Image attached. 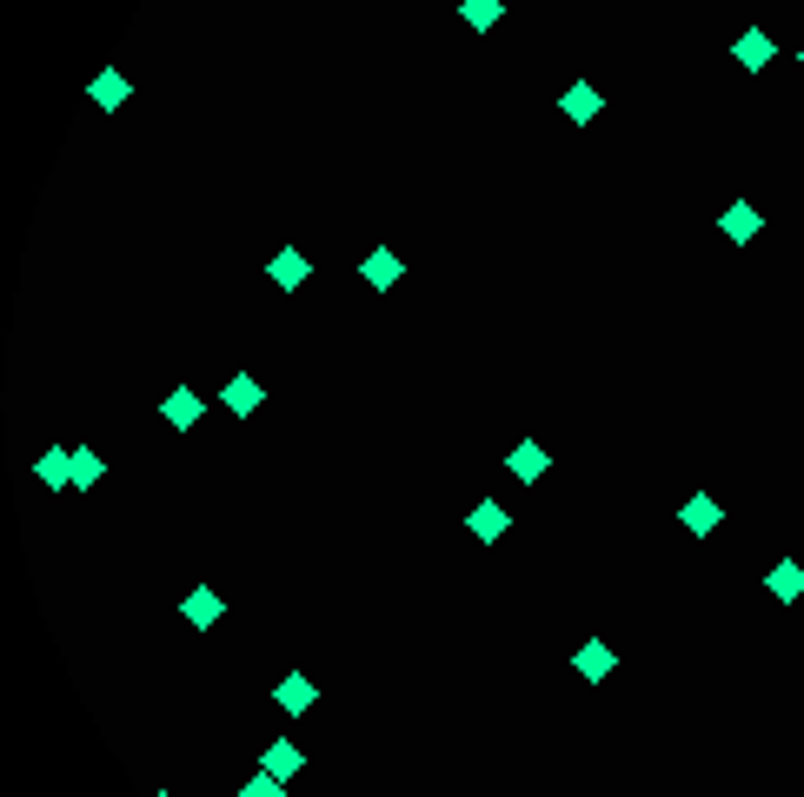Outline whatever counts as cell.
<instances>
[{
    "label": "cell",
    "instance_id": "4",
    "mask_svg": "<svg viewBox=\"0 0 804 797\" xmlns=\"http://www.w3.org/2000/svg\"><path fill=\"white\" fill-rule=\"evenodd\" d=\"M506 472H512V478H519V486H539V478H545V472H552V452H545V445H539V439H519V445H512V452H506Z\"/></svg>",
    "mask_w": 804,
    "mask_h": 797
},
{
    "label": "cell",
    "instance_id": "15",
    "mask_svg": "<svg viewBox=\"0 0 804 797\" xmlns=\"http://www.w3.org/2000/svg\"><path fill=\"white\" fill-rule=\"evenodd\" d=\"M220 611H226V605H220V592H213V585H193V592H187V605H180V618H187L193 631H213V624H220Z\"/></svg>",
    "mask_w": 804,
    "mask_h": 797
},
{
    "label": "cell",
    "instance_id": "10",
    "mask_svg": "<svg viewBox=\"0 0 804 797\" xmlns=\"http://www.w3.org/2000/svg\"><path fill=\"white\" fill-rule=\"evenodd\" d=\"M34 478H40L47 492H73V445H47L34 459Z\"/></svg>",
    "mask_w": 804,
    "mask_h": 797
},
{
    "label": "cell",
    "instance_id": "2",
    "mask_svg": "<svg viewBox=\"0 0 804 797\" xmlns=\"http://www.w3.org/2000/svg\"><path fill=\"white\" fill-rule=\"evenodd\" d=\"M260 398H267V385H260L253 372H233V379L220 385V406H226L233 419H253V413H260Z\"/></svg>",
    "mask_w": 804,
    "mask_h": 797
},
{
    "label": "cell",
    "instance_id": "11",
    "mask_svg": "<svg viewBox=\"0 0 804 797\" xmlns=\"http://www.w3.org/2000/svg\"><path fill=\"white\" fill-rule=\"evenodd\" d=\"M465 532H472V538H478V545H499V538H506V532H512V512H506V505H493V499H486V505H472V512H465Z\"/></svg>",
    "mask_w": 804,
    "mask_h": 797
},
{
    "label": "cell",
    "instance_id": "5",
    "mask_svg": "<svg viewBox=\"0 0 804 797\" xmlns=\"http://www.w3.org/2000/svg\"><path fill=\"white\" fill-rule=\"evenodd\" d=\"M572 671H579V678H586V685H605V678H612V671H618V652H612V645H605V638H586V645H579V652H572Z\"/></svg>",
    "mask_w": 804,
    "mask_h": 797
},
{
    "label": "cell",
    "instance_id": "20",
    "mask_svg": "<svg viewBox=\"0 0 804 797\" xmlns=\"http://www.w3.org/2000/svg\"><path fill=\"white\" fill-rule=\"evenodd\" d=\"M239 797H286V777H273V771H253L247 784H239Z\"/></svg>",
    "mask_w": 804,
    "mask_h": 797
},
{
    "label": "cell",
    "instance_id": "12",
    "mask_svg": "<svg viewBox=\"0 0 804 797\" xmlns=\"http://www.w3.org/2000/svg\"><path fill=\"white\" fill-rule=\"evenodd\" d=\"M359 279H366L373 293H386V286H399V279H406V260L379 247V253H366V260H359Z\"/></svg>",
    "mask_w": 804,
    "mask_h": 797
},
{
    "label": "cell",
    "instance_id": "21",
    "mask_svg": "<svg viewBox=\"0 0 804 797\" xmlns=\"http://www.w3.org/2000/svg\"><path fill=\"white\" fill-rule=\"evenodd\" d=\"M797 67H804V47H797Z\"/></svg>",
    "mask_w": 804,
    "mask_h": 797
},
{
    "label": "cell",
    "instance_id": "19",
    "mask_svg": "<svg viewBox=\"0 0 804 797\" xmlns=\"http://www.w3.org/2000/svg\"><path fill=\"white\" fill-rule=\"evenodd\" d=\"M100 478H107V459L94 445H73V492H94Z\"/></svg>",
    "mask_w": 804,
    "mask_h": 797
},
{
    "label": "cell",
    "instance_id": "17",
    "mask_svg": "<svg viewBox=\"0 0 804 797\" xmlns=\"http://www.w3.org/2000/svg\"><path fill=\"white\" fill-rule=\"evenodd\" d=\"M127 100H133V80H120V67H107V73L94 80V107H100V114H120Z\"/></svg>",
    "mask_w": 804,
    "mask_h": 797
},
{
    "label": "cell",
    "instance_id": "1",
    "mask_svg": "<svg viewBox=\"0 0 804 797\" xmlns=\"http://www.w3.org/2000/svg\"><path fill=\"white\" fill-rule=\"evenodd\" d=\"M159 419H167V426H174V432H193V426H200V419H206V398H200V392H193V385H174V392H167V398H159Z\"/></svg>",
    "mask_w": 804,
    "mask_h": 797
},
{
    "label": "cell",
    "instance_id": "3",
    "mask_svg": "<svg viewBox=\"0 0 804 797\" xmlns=\"http://www.w3.org/2000/svg\"><path fill=\"white\" fill-rule=\"evenodd\" d=\"M558 114H566L572 127H592V120L605 114V94L592 87V80H572V87H566V94H558Z\"/></svg>",
    "mask_w": 804,
    "mask_h": 797
},
{
    "label": "cell",
    "instance_id": "7",
    "mask_svg": "<svg viewBox=\"0 0 804 797\" xmlns=\"http://www.w3.org/2000/svg\"><path fill=\"white\" fill-rule=\"evenodd\" d=\"M732 60H738V67H745V73H765V67H771V60H778V40H771V34H765V27H745V34H738V40H732Z\"/></svg>",
    "mask_w": 804,
    "mask_h": 797
},
{
    "label": "cell",
    "instance_id": "14",
    "mask_svg": "<svg viewBox=\"0 0 804 797\" xmlns=\"http://www.w3.org/2000/svg\"><path fill=\"white\" fill-rule=\"evenodd\" d=\"M765 592H771L778 605H797V598H804V566H797V558H778V566L765 572Z\"/></svg>",
    "mask_w": 804,
    "mask_h": 797
},
{
    "label": "cell",
    "instance_id": "8",
    "mask_svg": "<svg viewBox=\"0 0 804 797\" xmlns=\"http://www.w3.org/2000/svg\"><path fill=\"white\" fill-rule=\"evenodd\" d=\"M267 279H273V286H280V293H299V286H306V279H312V260H306V253H299V247H280V253H273V260H267Z\"/></svg>",
    "mask_w": 804,
    "mask_h": 797
},
{
    "label": "cell",
    "instance_id": "9",
    "mask_svg": "<svg viewBox=\"0 0 804 797\" xmlns=\"http://www.w3.org/2000/svg\"><path fill=\"white\" fill-rule=\"evenodd\" d=\"M273 704H280V711H286V717H306V711H312V704H319V685H312V678H306V671H286V678H280V685H273Z\"/></svg>",
    "mask_w": 804,
    "mask_h": 797
},
{
    "label": "cell",
    "instance_id": "16",
    "mask_svg": "<svg viewBox=\"0 0 804 797\" xmlns=\"http://www.w3.org/2000/svg\"><path fill=\"white\" fill-rule=\"evenodd\" d=\"M260 771H273V777H286V784H293V777L306 771V751H299L293 738H273V745L260 751Z\"/></svg>",
    "mask_w": 804,
    "mask_h": 797
},
{
    "label": "cell",
    "instance_id": "18",
    "mask_svg": "<svg viewBox=\"0 0 804 797\" xmlns=\"http://www.w3.org/2000/svg\"><path fill=\"white\" fill-rule=\"evenodd\" d=\"M459 21H465L472 34H493V27L506 21V0H459Z\"/></svg>",
    "mask_w": 804,
    "mask_h": 797
},
{
    "label": "cell",
    "instance_id": "6",
    "mask_svg": "<svg viewBox=\"0 0 804 797\" xmlns=\"http://www.w3.org/2000/svg\"><path fill=\"white\" fill-rule=\"evenodd\" d=\"M758 226H765V213H758L752 200H732L725 213H718V233H725L732 247H752V239H758Z\"/></svg>",
    "mask_w": 804,
    "mask_h": 797
},
{
    "label": "cell",
    "instance_id": "13",
    "mask_svg": "<svg viewBox=\"0 0 804 797\" xmlns=\"http://www.w3.org/2000/svg\"><path fill=\"white\" fill-rule=\"evenodd\" d=\"M678 525H685L691 538H705V532H718V525H725V505L698 492V499H685V505H678Z\"/></svg>",
    "mask_w": 804,
    "mask_h": 797
}]
</instances>
